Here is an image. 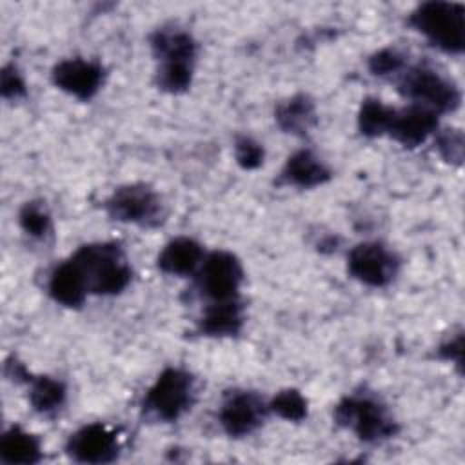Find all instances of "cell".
Here are the masks:
<instances>
[{"instance_id":"7","label":"cell","mask_w":465,"mask_h":465,"mask_svg":"<svg viewBox=\"0 0 465 465\" xmlns=\"http://www.w3.org/2000/svg\"><path fill=\"white\" fill-rule=\"evenodd\" d=\"M243 280L240 260L227 251H214L203 258L198 271V285L203 296L214 302L238 300Z\"/></svg>"},{"instance_id":"18","label":"cell","mask_w":465,"mask_h":465,"mask_svg":"<svg viewBox=\"0 0 465 465\" xmlns=\"http://www.w3.org/2000/svg\"><path fill=\"white\" fill-rule=\"evenodd\" d=\"M276 122L285 133L303 136L316 124L314 102L307 94H294L276 107Z\"/></svg>"},{"instance_id":"19","label":"cell","mask_w":465,"mask_h":465,"mask_svg":"<svg viewBox=\"0 0 465 465\" xmlns=\"http://www.w3.org/2000/svg\"><path fill=\"white\" fill-rule=\"evenodd\" d=\"M42 458L40 441L20 427H11L0 440V460L4 463H36Z\"/></svg>"},{"instance_id":"25","label":"cell","mask_w":465,"mask_h":465,"mask_svg":"<svg viewBox=\"0 0 465 465\" xmlns=\"http://www.w3.org/2000/svg\"><path fill=\"white\" fill-rule=\"evenodd\" d=\"M403 64H405L403 54L391 47L381 49L369 58V69L376 76H387V74L400 73L403 69Z\"/></svg>"},{"instance_id":"26","label":"cell","mask_w":465,"mask_h":465,"mask_svg":"<svg viewBox=\"0 0 465 465\" xmlns=\"http://www.w3.org/2000/svg\"><path fill=\"white\" fill-rule=\"evenodd\" d=\"M234 156L240 167L256 169L263 163V147L249 136H240L234 143Z\"/></svg>"},{"instance_id":"24","label":"cell","mask_w":465,"mask_h":465,"mask_svg":"<svg viewBox=\"0 0 465 465\" xmlns=\"http://www.w3.org/2000/svg\"><path fill=\"white\" fill-rule=\"evenodd\" d=\"M18 222L20 227L35 238H42L49 232L51 229V216L45 209V205H42L40 202H27L18 214Z\"/></svg>"},{"instance_id":"5","label":"cell","mask_w":465,"mask_h":465,"mask_svg":"<svg viewBox=\"0 0 465 465\" xmlns=\"http://www.w3.org/2000/svg\"><path fill=\"white\" fill-rule=\"evenodd\" d=\"M193 401L194 378L183 369L169 367L149 387L142 407L158 421H174L191 409Z\"/></svg>"},{"instance_id":"21","label":"cell","mask_w":465,"mask_h":465,"mask_svg":"<svg viewBox=\"0 0 465 465\" xmlns=\"http://www.w3.org/2000/svg\"><path fill=\"white\" fill-rule=\"evenodd\" d=\"M394 109L376 98H367L358 113V129L363 136L374 138L389 133Z\"/></svg>"},{"instance_id":"27","label":"cell","mask_w":465,"mask_h":465,"mask_svg":"<svg viewBox=\"0 0 465 465\" xmlns=\"http://www.w3.org/2000/svg\"><path fill=\"white\" fill-rule=\"evenodd\" d=\"M438 151L445 162L460 165L463 162V134L458 129H447L438 136Z\"/></svg>"},{"instance_id":"17","label":"cell","mask_w":465,"mask_h":465,"mask_svg":"<svg viewBox=\"0 0 465 465\" xmlns=\"http://www.w3.org/2000/svg\"><path fill=\"white\" fill-rule=\"evenodd\" d=\"M243 325V307L238 300L211 303L202 320L200 332L205 336H234Z\"/></svg>"},{"instance_id":"1","label":"cell","mask_w":465,"mask_h":465,"mask_svg":"<svg viewBox=\"0 0 465 465\" xmlns=\"http://www.w3.org/2000/svg\"><path fill=\"white\" fill-rule=\"evenodd\" d=\"M71 258L82 271L91 294H118L131 282V265L116 243H87Z\"/></svg>"},{"instance_id":"13","label":"cell","mask_w":465,"mask_h":465,"mask_svg":"<svg viewBox=\"0 0 465 465\" xmlns=\"http://www.w3.org/2000/svg\"><path fill=\"white\" fill-rule=\"evenodd\" d=\"M203 258V249L196 240L178 236L171 240L158 254V267L167 274L187 276L202 265Z\"/></svg>"},{"instance_id":"4","label":"cell","mask_w":465,"mask_h":465,"mask_svg":"<svg viewBox=\"0 0 465 465\" xmlns=\"http://www.w3.org/2000/svg\"><path fill=\"white\" fill-rule=\"evenodd\" d=\"M398 91L412 100V104L423 105L436 114L452 113L461 102L458 85L429 65H414L407 69L398 82Z\"/></svg>"},{"instance_id":"29","label":"cell","mask_w":465,"mask_h":465,"mask_svg":"<svg viewBox=\"0 0 465 465\" xmlns=\"http://www.w3.org/2000/svg\"><path fill=\"white\" fill-rule=\"evenodd\" d=\"M461 354H463V338L458 334L454 340H449L445 345L440 347V356L450 361H456L461 365Z\"/></svg>"},{"instance_id":"9","label":"cell","mask_w":465,"mask_h":465,"mask_svg":"<svg viewBox=\"0 0 465 465\" xmlns=\"http://www.w3.org/2000/svg\"><path fill=\"white\" fill-rule=\"evenodd\" d=\"M65 450L78 463H109L120 452V438L107 425L89 423L69 436Z\"/></svg>"},{"instance_id":"8","label":"cell","mask_w":465,"mask_h":465,"mask_svg":"<svg viewBox=\"0 0 465 465\" xmlns=\"http://www.w3.org/2000/svg\"><path fill=\"white\" fill-rule=\"evenodd\" d=\"M400 262L392 251L378 242H363L351 249L347 269L352 278L371 287L391 283L398 272Z\"/></svg>"},{"instance_id":"11","label":"cell","mask_w":465,"mask_h":465,"mask_svg":"<svg viewBox=\"0 0 465 465\" xmlns=\"http://www.w3.org/2000/svg\"><path fill=\"white\" fill-rule=\"evenodd\" d=\"M53 82L78 100L93 98L104 82V67L84 58H67L54 65Z\"/></svg>"},{"instance_id":"10","label":"cell","mask_w":465,"mask_h":465,"mask_svg":"<svg viewBox=\"0 0 465 465\" xmlns=\"http://www.w3.org/2000/svg\"><path fill=\"white\" fill-rule=\"evenodd\" d=\"M269 405L251 391L231 392L220 407V425L232 436L242 438L254 432L265 420Z\"/></svg>"},{"instance_id":"2","label":"cell","mask_w":465,"mask_h":465,"mask_svg":"<svg viewBox=\"0 0 465 465\" xmlns=\"http://www.w3.org/2000/svg\"><path fill=\"white\" fill-rule=\"evenodd\" d=\"M409 24L434 47L460 54L465 47V7L454 2H423L409 16Z\"/></svg>"},{"instance_id":"28","label":"cell","mask_w":465,"mask_h":465,"mask_svg":"<svg viewBox=\"0 0 465 465\" xmlns=\"http://www.w3.org/2000/svg\"><path fill=\"white\" fill-rule=\"evenodd\" d=\"M0 91L4 98H18L25 94V84L15 65H5L0 74Z\"/></svg>"},{"instance_id":"23","label":"cell","mask_w":465,"mask_h":465,"mask_svg":"<svg viewBox=\"0 0 465 465\" xmlns=\"http://www.w3.org/2000/svg\"><path fill=\"white\" fill-rule=\"evenodd\" d=\"M269 411L289 421H302L307 416V400L296 389L280 391L269 403Z\"/></svg>"},{"instance_id":"3","label":"cell","mask_w":465,"mask_h":465,"mask_svg":"<svg viewBox=\"0 0 465 465\" xmlns=\"http://www.w3.org/2000/svg\"><path fill=\"white\" fill-rule=\"evenodd\" d=\"M338 425L351 429L361 441L376 443L396 434L398 425L387 407L372 396H345L334 409Z\"/></svg>"},{"instance_id":"6","label":"cell","mask_w":465,"mask_h":465,"mask_svg":"<svg viewBox=\"0 0 465 465\" xmlns=\"http://www.w3.org/2000/svg\"><path fill=\"white\" fill-rule=\"evenodd\" d=\"M107 214L124 223L154 227L162 222L160 196L145 183H129L114 189L105 202Z\"/></svg>"},{"instance_id":"20","label":"cell","mask_w":465,"mask_h":465,"mask_svg":"<svg viewBox=\"0 0 465 465\" xmlns=\"http://www.w3.org/2000/svg\"><path fill=\"white\" fill-rule=\"evenodd\" d=\"M29 401L35 411L42 414L56 412L65 401V385L51 376H38L29 380Z\"/></svg>"},{"instance_id":"22","label":"cell","mask_w":465,"mask_h":465,"mask_svg":"<svg viewBox=\"0 0 465 465\" xmlns=\"http://www.w3.org/2000/svg\"><path fill=\"white\" fill-rule=\"evenodd\" d=\"M194 65L189 64H160L156 71V85L167 93H183L193 82Z\"/></svg>"},{"instance_id":"15","label":"cell","mask_w":465,"mask_h":465,"mask_svg":"<svg viewBox=\"0 0 465 465\" xmlns=\"http://www.w3.org/2000/svg\"><path fill=\"white\" fill-rule=\"evenodd\" d=\"M329 178V167L309 149H300L291 154L282 169V180L289 185H296L302 189L322 185Z\"/></svg>"},{"instance_id":"16","label":"cell","mask_w":465,"mask_h":465,"mask_svg":"<svg viewBox=\"0 0 465 465\" xmlns=\"http://www.w3.org/2000/svg\"><path fill=\"white\" fill-rule=\"evenodd\" d=\"M49 294L65 307H80L89 294L85 278L73 258L60 263L49 278Z\"/></svg>"},{"instance_id":"14","label":"cell","mask_w":465,"mask_h":465,"mask_svg":"<svg viewBox=\"0 0 465 465\" xmlns=\"http://www.w3.org/2000/svg\"><path fill=\"white\" fill-rule=\"evenodd\" d=\"M151 47L160 64H189L196 60V42L182 29H158L151 36Z\"/></svg>"},{"instance_id":"12","label":"cell","mask_w":465,"mask_h":465,"mask_svg":"<svg viewBox=\"0 0 465 465\" xmlns=\"http://www.w3.org/2000/svg\"><path fill=\"white\" fill-rule=\"evenodd\" d=\"M438 129V114L423 105L411 104L405 109H394L389 133L396 142L405 147L423 143Z\"/></svg>"}]
</instances>
